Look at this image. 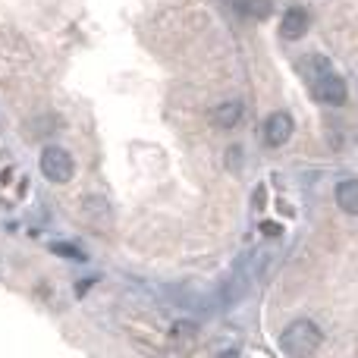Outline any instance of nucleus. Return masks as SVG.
Returning <instances> with one entry per match:
<instances>
[{"label": "nucleus", "mask_w": 358, "mask_h": 358, "mask_svg": "<svg viewBox=\"0 0 358 358\" xmlns=\"http://www.w3.org/2000/svg\"><path fill=\"white\" fill-rule=\"evenodd\" d=\"M327 69H334V66H330V60H327V57H317V54H311V57H302V60H299V73H302L308 82H315L317 76H321V73H327Z\"/></svg>", "instance_id": "8"}, {"label": "nucleus", "mask_w": 358, "mask_h": 358, "mask_svg": "<svg viewBox=\"0 0 358 358\" xmlns=\"http://www.w3.org/2000/svg\"><path fill=\"white\" fill-rule=\"evenodd\" d=\"M336 204H340V210L358 217V179H343L336 185Z\"/></svg>", "instance_id": "7"}, {"label": "nucleus", "mask_w": 358, "mask_h": 358, "mask_svg": "<svg viewBox=\"0 0 358 358\" xmlns=\"http://www.w3.org/2000/svg\"><path fill=\"white\" fill-rule=\"evenodd\" d=\"M236 6H239V13L248 19H267L273 10L271 0H236Z\"/></svg>", "instance_id": "9"}, {"label": "nucleus", "mask_w": 358, "mask_h": 358, "mask_svg": "<svg viewBox=\"0 0 358 358\" xmlns=\"http://www.w3.org/2000/svg\"><path fill=\"white\" fill-rule=\"evenodd\" d=\"M321 346V330L315 321H292L280 334V349L286 358H311Z\"/></svg>", "instance_id": "1"}, {"label": "nucleus", "mask_w": 358, "mask_h": 358, "mask_svg": "<svg viewBox=\"0 0 358 358\" xmlns=\"http://www.w3.org/2000/svg\"><path fill=\"white\" fill-rule=\"evenodd\" d=\"M311 88H315V98L321 101V104L327 107H343L349 101V85L343 76H336L334 69H327V73H321L315 82H311Z\"/></svg>", "instance_id": "3"}, {"label": "nucleus", "mask_w": 358, "mask_h": 358, "mask_svg": "<svg viewBox=\"0 0 358 358\" xmlns=\"http://www.w3.org/2000/svg\"><path fill=\"white\" fill-rule=\"evenodd\" d=\"M54 252L66 255V258H82V252H76V248H69V245H54Z\"/></svg>", "instance_id": "10"}, {"label": "nucleus", "mask_w": 358, "mask_h": 358, "mask_svg": "<svg viewBox=\"0 0 358 358\" xmlns=\"http://www.w3.org/2000/svg\"><path fill=\"white\" fill-rule=\"evenodd\" d=\"M292 132H296V120H292L286 110H277L264 120V142L271 145V148L286 145L292 138Z\"/></svg>", "instance_id": "4"}, {"label": "nucleus", "mask_w": 358, "mask_h": 358, "mask_svg": "<svg viewBox=\"0 0 358 358\" xmlns=\"http://www.w3.org/2000/svg\"><path fill=\"white\" fill-rule=\"evenodd\" d=\"M41 173L48 182H57V185H63V182H69L76 173V161H73V155H69L66 148H60V145H48V148L41 151Z\"/></svg>", "instance_id": "2"}, {"label": "nucleus", "mask_w": 358, "mask_h": 358, "mask_svg": "<svg viewBox=\"0 0 358 358\" xmlns=\"http://www.w3.org/2000/svg\"><path fill=\"white\" fill-rule=\"evenodd\" d=\"M217 358H239V352H236V349H227V352H220Z\"/></svg>", "instance_id": "11"}, {"label": "nucleus", "mask_w": 358, "mask_h": 358, "mask_svg": "<svg viewBox=\"0 0 358 358\" xmlns=\"http://www.w3.org/2000/svg\"><path fill=\"white\" fill-rule=\"evenodd\" d=\"M242 113H245L242 101H223L220 107L210 110V123H214L217 129H236V126L242 123Z\"/></svg>", "instance_id": "6"}, {"label": "nucleus", "mask_w": 358, "mask_h": 358, "mask_svg": "<svg viewBox=\"0 0 358 358\" xmlns=\"http://www.w3.org/2000/svg\"><path fill=\"white\" fill-rule=\"evenodd\" d=\"M308 29H311V13L305 6H289L283 13V19H280V35L286 41H299L302 35H308Z\"/></svg>", "instance_id": "5"}]
</instances>
